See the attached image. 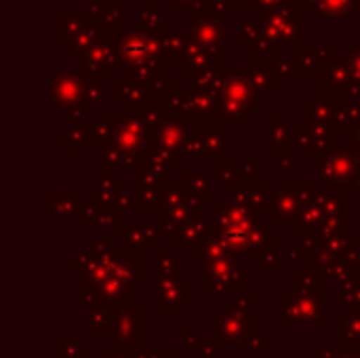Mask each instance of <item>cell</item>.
Instances as JSON below:
<instances>
[{"instance_id": "4", "label": "cell", "mask_w": 360, "mask_h": 358, "mask_svg": "<svg viewBox=\"0 0 360 358\" xmlns=\"http://www.w3.org/2000/svg\"><path fill=\"white\" fill-rule=\"evenodd\" d=\"M338 342L342 346L360 344V312H348L338 321Z\"/></svg>"}, {"instance_id": "5", "label": "cell", "mask_w": 360, "mask_h": 358, "mask_svg": "<svg viewBox=\"0 0 360 358\" xmlns=\"http://www.w3.org/2000/svg\"><path fill=\"white\" fill-rule=\"evenodd\" d=\"M114 317L105 308H97L89 312V331L91 333H112L114 329Z\"/></svg>"}, {"instance_id": "1", "label": "cell", "mask_w": 360, "mask_h": 358, "mask_svg": "<svg viewBox=\"0 0 360 358\" xmlns=\"http://www.w3.org/2000/svg\"><path fill=\"white\" fill-rule=\"evenodd\" d=\"M287 304V312L281 310V323H308V325H314V323H323L325 321V310H323V304L316 300V298H308L306 293H302L300 298H291L289 300H281Z\"/></svg>"}, {"instance_id": "6", "label": "cell", "mask_w": 360, "mask_h": 358, "mask_svg": "<svg viewBox=\"0 0 360 358\" xmlns=\"http://www.w3.org/2000/svg\"><path fill=\"white\" fill-rule=\"evenodd\" d=\"M350 346H344V350H340V352H335L333 358H360V350L356 352H352V350H348Z\"/></svg>"}, {"instance_id": "3", "label": "cell", "mask_w": 360, "mask_h": 358, "mask_svg": "<svg viewBox=\"0 0 360 358\" xmlns=\"http://www.w3.org/2000/svg\"><path fill=\"white\" fill-rule=\"evenodd\" d=\"M114 333L122 346L139 348V342H141V308H131V310L120 312L114 321Z\"/></svg>"}, {"instance_id": "7", "label": "cell", "mask_w": 360, "mask_h": 358, "mask_svg": "<svg viewBox=\"0 0 360 358\" xmlns=\"http://www.w3.org/2000/svg\"><path fill=\"white\" fill-rule=\"evenodd\" d=\"M262 2H266V4H270V2H274V0H262Z\"/></svg>"}, {"instance_id": "2", "label": "cell", "mask_w": 360, "mask_h": 358, "mask_svg": "<svg viewBox=\"0 0 360 358\" xmlns=\"http://www.w3.org/2000/svg\"><path fill=\"white\" fill-rule=\"evenodd\" d=\"M249 323L251 319H245L238 310H230L226 308L215 321H213V331H215V338L226 342V344H234L236 340H245L249 335H253L249 331Z\"/></svg>"}]
</instances>
